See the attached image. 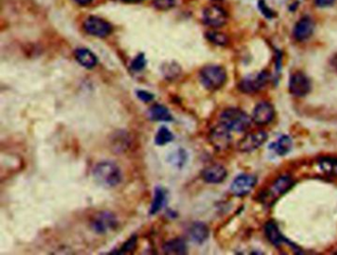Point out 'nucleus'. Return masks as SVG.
Returning <instances> with one entry per match:
<instances>
[{"instance_id":"f257e3e1","label":"nucleus","mask_w":337,"mask_h":255,"mask_svg":"<svg viewBox=\"0 0 337 255\" xmlns=\"http://www.w3.org/2000/svg\"><path fill=\"white\" fill-rule=\"evenodd\" d=\"M93 177L96 182L104 188H113L122 181L120 167L112 161H102L95 165Z\"/></svg>"},{"instance_id":"2f4dec72","label":"nucleus","mask_w":337,"mask_h":255,"mask_svg":"<svg viewBox=\"0 0 337 255\" xmlns=\"http://www.w3.org/2000/svg\"><path fill=\"white\" fill-rule=\"evenodd\" d=\"M259 7H260L261 11L263 12V14H264L266 17H268V18H272V16H273V12H272L270 9L268 10V7H267L266 3H264L263 1H260V3H259Z\"/></svg>"},{"instance_id":"39448f33","label":"nucleus","mask_w":337,"mask_h":255,"mask_svg":"<svg viewBox=\"0 0 337 255\" xmlns=\"http://www.w3.org/2000/svg\"><path fill=\"white\" fill-rule=\"evenodd\" d=\"M84 30L91 36L98 38H105L112 33V26L106 20L90 16L83 22Z\"/></svg>"},{"instance_id":"f704fd0d","label":"nucleus","mask_w":337,"mask_h":255,"mask_svg":"<svg viewBox=\"0 0 337 255\" xmlns=\"http://www.w3.org/2000/svg\"><path fill=\"white\" fill-rule=\"evenodd\" d=\"M75 1L80 5H87V4L91 3L92 0H75Z\"/></svg>"},{"instance_id":"f03ea898","label":"nucleus","mask_w":337,"mask_h":255,"mask_svg":"<svg viewBox=\"0 0 337 255\" xmlns=\"http://www.w3.org/2000/svg\"><path fill=\"white\" fill-rule=\"evenodd\" d=\"M200 80L205 88L215 91L224 86L227 81V71L221 65H206L200 71Z\"/></svg>"},{"instance_id":"5701e85b","label":"nucleus","mask_w":337,"mask_h":255,"mask_svg":"<svg viewBox=\"0 0 337 255\" xmlns=\"http://www.w3.org/2000/svg\"><path fill=\"white\" fill-rule=\"evenodd\" d=\"M163 251L166 254H176V255L186 254L187 246L183 239L175 238V239L167 241L163 245Z\"/></svg>"},{"instance_id":"7c9ffc66","label":"nucleus","mask_w":337,"mask_h":255,"mask_svg":"<svg viewBox=\"0 0 337 255\" xmlns=\"http://www.w3.org/2000/svg\"><path fill=\"white\" fill-rule=\"evenodd\" d=\"M136 94H137V97L145 103L152 102L155 99V95L149 91H146V90H137Z\"/></svg>"},{"instance_id":"f8f14e48","label":"nucleus","mask_w":337,"mask_h":255,"mask_svg":"<svg viewBox=\"0 0 337 255\" xmlns=\"http://www.w3.org/2000/svg\"><path fill=\"white\" fill-rule=\"evenodd\" d=\"M257 178L251 174L238 175L231 185V191L234 196L242 197L247 195L255 186Z\"/></svg>"},{"instance_id":"c756f323","label":"nucleus","mask_w":337,"mask_h":255,"mask_svg":"<svg viewBox=\"0 0 337 255\" xmlns=\"http://www.w3.org/2000/svg\"><path fill=\"white\" fill-rule=\"evenodd\" d=\"M136 245H137V236H131L125 244L124 246L121 248L120 250V254H123V253H126V252H130L132 251L134 248H136Z\"/></svg>"},{"instance_id":"72a5a7b5","label":"nucleus","mask_w":337,"mask_h":255,"mask_svg":"<svg viewBox=\"0 0 337 255\" xmlns=\"http://www.w3.org/2000/svg\"><path fill=\"white\" fill-rule=\"evenodd\" d=\"M331 65H332L333 69L337 72V54L332 57V59H331Z\"/></svg>"},{"instance_id":"cd10ccee","label":"nucleus","mask_w":337,"mask_h":255,"mask_svg":"<svg viewBox=\"0 0 337 255\" xmlns=\"http://www.w3.org/2000/svg\"><path fill=\"white\" fill-rule=\"evenodd\" d=\"M147 64V59L145 57L144 54H140L138 55L136 57H134L130 63V68L133 71H141L145 68Z\"/></svg>"},{"instance_id":"6e6552de","label":"nucleus","mask_w":337,"mask_h":255,"mask_svg":"<svg viewBox=\"0 0 337 255\" xmlns=\"http://www.w3.org/2000/svg\"><path fill=\"white\" fill-rule=\"evenodd\" d=\"M268 140V134L264 131L249 133L238 142V149L243 152L253 151L259 148Z\"/></svg>"},{"instance_id":"c9c22d12","label":"nucleus","mask_w":337,"mask_h":255,"mask_svg":"<svg viewBox=\"0 0 337 255\" xmlns=\"http://www.w3.org/2000/svg\"><path fill=\"white\" fill-rule=\"evenodd\" d=\"M123 1L125 2H129V3H134V2H140V1H143V0H123Z\"/></svg>"},{"instance_id":"423d86ee","label":"nucleus","mask_w":337,"mask_h":255,"mask_svg":"<svg viewBox=\"0 0 337 255\" xmlns=\"http://www.w3.org/2000/svg\"><path fill=\"white\" fill-rule=\"evenodd\" d=\"M268 81L269 74L266 71H261L258 74L249 75L243 78L240 81L238 87L244 93H255L264 88Z\"/></svg>"},{"instance_id":"4be33fe9","label":"nucleus","mask_w":337,"mask_h":255,"mask_svg":"<svg viewBox=\"0 0 337 255\" xmlns=\"http://www.w3.org/2000/svg\"><path fill=\"white\" fill-rule=\"evenodd\" d=\"M321 171L329 176H337V157L322 156L318 159Z\"/></svg>"},{"instance_id":"473e14b6","label":"nucleus","mask_w":337,"mask_h":255,"mask_svg":"<svg viewBox=\"0 0 337 255\" xmlns=\"http://www.w3.org/2000/svg\"><path fill=\"white\" fill-rule=\"evenodd\" d=\"M335 0H314L315 4L318 7H328L334 3Z\"/></svg>"},{"instance_id":"412c9836","label":"nucleus","mask_w":337,"mask_h":255,"mask_svg":"<svg viewBox=\"0 0 337 255\" xmlns=\"http://www.w3.org/2000/svg\"><path fill=\"white\" fill-rule=\"evenodd\" d=\"M292 146H293L292 139L287 135H283L277 141H275L274 142H272L270 145H269V148L272 149L278 155H286L288 152H290V150L292 149Z\"/></svg>"},{"instance_id":"aec40b11","label":"nucleus","mask_w":337,"mask_h":255,"mask_svg":"<svg viewBox=\"0 0 337 255\" xmlns=\"http://www.w3.org/2000/svg\"><path fill=\"white\" fill-rule=\"evenodd\" d=\"M167 200V192L164 188L157 186L155 189V195H154V200L151 206V210H150V214L151 215H156L158 212H160L162 210V208L164 207L165 203Z\"/></svg>"},{"instance_id":"b1692460","label":"nucleus","mask_w":337,"mask_h":255,"mask_svg":"<svg viewBox=\"0 0 337 255\" xmlns=\"http://www.w3.org/2000/svg\"><path fill=\"white\" fill-rule=\"evenodd\" d=\"M188 158V154L184 148L178 147L176 149H173L167 156L168 162L177 168H182Z\"/></svg>"},{"instance_id":"dca6fc26","label":"nucleus","mask_w":337,"mask_h":255,"mask_svg":"<svg viewBox=\"0 0 337 255\" xmlns=\"http://www.w3.org/2000/svg\"><path fill=\"white\" fill-rule=\"evenodd\" d=\"M210 234L209 227L206 224L202 222H196L194 223L189 229V236L192 241L198 244L204 243Z\"/></svg>"},{"instance_id":"0eeeda50","label":"nucleus","mask_w":337,"mask_h":255,"mask_svg":"<svg viewBox=\"0 0 337 255\" xmlns=\"http://www.w3.org/2000/svg\"><path fill=\"white\" fill-rule=\"evenodd\" d=\"M311 89V80L303 72H295L289 81V91L296 97H304Z\"/></svg>"},{"instance_id":"a211bd4d","label":"nucleus","mask_w":337,"mask_h":255,"mask_svg":"<svg viewBox=\"0 0 337 255\" xmlns=\"http://www.w3.org/2000/svg\"><path fill=\"white\" fill-rule=\"evenodd\" d=\"M265 234L267 238L271 243H273L276 246H280L283 244V242H288L289 240L286 239L283 234L280 232L278 226L274 222H268L265 226Z\"/></svg>"},{"instance_id":"6ab92c4d","label":"nucleus","mask_w":337,"mask_h":255,"mask_svg":"<svg viewBox=\"0 0 337 255\" xmlns=\"http://www.w3.org/2000/svg\"><path fill=\"white\" fill-rule=\"evenodd\" d=\"M149 118L155 122H171L173 120L169 110L161 104L153 105L149 109Z\"/></svg>"},{"instance_id":"4468645a","label":"nucleus","mask_w":337,"mask_h":255,"mask_svg":"<svg viewBox=\"0 0 337 255\" xmlns=\"http://www.w3.org/2000/svg\"><path fill=\"white\" fill-rule=\"evenodd\" d=\"M202 178L207 183L219 184L222 183L228 175L227 169L221 164H213L206 167L201 173Z\"/></svg>"},{"instance_id":"c85d7f7f","label":"nucleus","mask_w":337,"mask_h":255,"mask_svg":"<svg viewBox=\"0 0 337 255\" xmlns=\"http://www.w3.org/2000/svg\"><path fill=\"white\" fill-rule=\"evenodd\" d=\"M175 0H154V6L158 10H168L174 7Z\"/></svg>"},{"instance_id":"20e7f679","label":"nucleus","mask_w":337,"mask_h":255,"mask_svg":"<svg viewBox=\"0 0 337 255\" xmlns=\"http://www.w3.org/2000/svg\"><path fill=\"white\" fill-rule=\"evenodd\" d=\"M294 184L295 182L290 176H287V175L280 176L278 179H276L273 182V184L270 187L264 192V194L261 196V201L264 204L271 205L280 196L288 192L294 186Z\"/></svg>"},{"instance_id":"f3484780","label":"nucleus","mask_w":337,"mask_h":255,"mask_svg":"<svg viewBox=\"0 0 337 255\" xmlns=\"http://www.w3.org/2000/svg\"><path fill=\"white\" fill-rule=\"evenodd\" d=\"M75 57L78 62L85 68L91 69L97 64V57L86 48H78L75 52Z\"/></svg>"},{"instance_id":"9d476101","label":"nucleus","mask_w":337,"mask_h":255,"mask_svg":"<svg viewBox=\"0 0 337 255\" xmlns=\"http://www.w3.org/2000/svg\"><path fill=\"white\" fill-rule=\"evenodd\" d=\"M117 219L110 212H100L91 221V227L97 233H106L117 227Z\"/></svg>"},{"instance_id":"a878e982","label":"nucleus","mask_w":337,"mask_h":255,"mask_svg":"<svg viewBox=\"0 0 337 255\" xmlns=\"http://www.w3.org/2000/svg\"><path fill=\"white\" fill-rule=\"evenodd\" d=\"M207 39L217 45V46H227L229 43V38L227 35H225L224 33H220V32H216V31H210L207 33Z\"/></svg>"},{"instance_id":"393cba45","label":"nucleus","mask_w":337,"mask_h":255,"mask_svg":"<svg viewBox=\"0 0 337 255\" xmlns=\"http://www.w3.org/2000/svg\"><path fill=\"white\" fill-rule=\"evenodd\" d=\"M173 140H174V135L170 132V130L164 126H161L156 135L155 142L156 145L161 146V145L167 144Z\"/></svg>"},{"instance_id":"ddd939ff","label":"nucleus","mask_w":337,"mask_h":255,"mask_svg":"<svg viewBox=\"0 0 337 255\" xmlns=\"http://www.w3.org/2000/svg\"><path fill=\"white\" fill-rule=\"evenodd\" d=\"M274 113V108L270 103L260 102L253 110L252 121L259 126L267 125L273 120Z\"/></svg>"},{"instance_id":"1a4fd4ad","label":"nucleus","mask_w":337,"mask_h":255,"mask_svg":"<svg viewBox=\"0 0 337 255\" xmlns=\"http://www.w3.org/2000/svg\"><path fill=\"white\" fill-rule=\"evenodd\" d=\"M203 20L210 27L220 28L227 23L228 14L221 6L210 5L203 12Z\"/></svg>"},{"instance_id":"9b49d317","label":"nucleus","mask_w":337,"mask_h":255,"mask_svg":"<svg viewBox=\"0 0 337 255\" xmlns=\"http://www.w3.org/2000/svg\"><path fill=\"white\" fill-rule=\"evenodd\" d=\"M210 141L214 147L218 150H225L227 149L232 142V136L231 130L228 129L225 125L220 123V125L216 126L210 135Z\"/></svg>"},{"instance_id":"7ed1b4c3","label":"nucleus","mask_w":337,"mask_h":255,"mask_svg":"<svg viewBox=\"0 0 337 255\" xmlns=\"http://www.w3.org/2000/svg\"><path fill=\"white\" fill-rule=\"evenodd\" d=\"M252 118L237 108L226 109L221 115V123L233 132H245L251 126Z\"/></svg>"},{"instance_id":"2eb2a0df","label":"nucleus","mask_w":337,"mask_h":255,"mask_svg":"<svg viewBox=\"0 0 337 255\" xmlns=\"http://www.w3.org/2000/svg\"><path fill=\"white\" fill-rule=\"evenodd\" d=\"M314 24L312 20L309 17H304L300 19L294 28V37L297 41H306L308 40L313 33Z\"/></svg>"},{"instance_id":"bb28decb","label":"nucleus","mask_w":337,"mask_h":255,"mask_svg":"<svg viewBox=\"0 0 337 255\" xmlns=\"http://www.w3.org/2000/svg\"><path fill=\"white\" fill-rule=\"evenodd\" d=\"M181 71V68L178 64L176 63H171V64H165L162 67V72L164 73V76L168 79H173L175 78Z\"/></svg>"}]
</instances>
